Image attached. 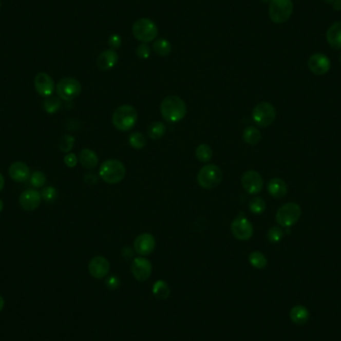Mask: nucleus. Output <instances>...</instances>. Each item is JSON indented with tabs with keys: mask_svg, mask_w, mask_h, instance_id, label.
<instances>
[{
	"mask_svg": "<svg viewBox=\"0 0 341 341\" xmlns=\"http://www.w3.org/2000/svg\"><path fill=\"white\" fill-rule=\"evenodd\" d=\"M162 117L168 123H178L187 115V105L178 96H168L161 103Z\"/></svg>",
	"mask_w": 341,
	"mask_h": 341,
	"instance_id": "f257e3e1",
	"label": "nucleus"
},
{
	"mask_svg": "<svg viewBox=\"0 0 341 341\" xmlns=\"http://www.w3.org/2000/svg\"><path fill=\"white\" fill-rule=\"evenodd\" d=\"M138 121L136 109L131 105H122L113 113L112 122L117 130L128 132L132 130Z\"/></svg>",
	"mask_w": 341,
	"mask_h": 341,
	"instance_id": "f03ea898",
	"label": "nucleus"
},
{
	"mask_svg": "<svg viewBox=\"0 0 341 341\" xmlns=\"http://www.w3.org/2000/svg\"><path fill=\"white\" fill-rule=\"evenodd\" d=\"M126 175V169L118 160H107L103 162L99 169V176L107 184L114 185L120 183Z\"/></svg>",
	"mask_w": 341,
	"mask_h": 341,
	"instance_id": "7ed1b4c3",
	"label": "nucleus"
},
{
	"mask_svg": "<svg viewBox=\"0 0 341 341\" xmlns=\"http://www.w3.org/2000/svg\"><path fill=\"white\" fill-rule=\"evenodd\" d=\"M197 181L202 188L207 190L216 188L222 183V170L218 166L213 164L205 165L199 172Z\"/></svg>",
	"mask_w": 341,
	"mask_h": 341,
	"instance_id": "20e7f679",
	"label": "nucleus"
},
{
	"mask_svg": "<svg viewBox=\"0 0 341 341\" xmlns=\"http://www.w3.org/2000/svg\"><path fill=\"white\" fill-rule=\"evenodd\" d=\"M293 11L291 0H271L269 7L270 18L273 23L281 24L290 19Z\"/></svg>",
	"mask_w": 341,
	"mask_h": 341,
	"instance_id": "39448f33",
	"label": "nucleus"
},
{
	"mask_svg": "<svg viewBox=\"0 0 341 341\" xmlns=\"http://www.w3.org/2000/svg\"><path fill=\"white\" fill-rule=\"evenodd\" d=\"M132 31L137 40L143 43H148L156 39L158 27L151 19L140 18L133 24Z\"/></svg>",
	"mask_w": 341,
	"mask_h": 341,
	"instance_id": "423d86ee",
	"label": "nucleus"
},
{
	"mask_svg": "<svg viewBox=\"0 0 341 341\" xmlns=\"http://www.w3.org/2000/svg\"><path fill=\"white\" fill-rule=\"evenodd\" d=\"M301 216V209L295 203H288L281 205L275 215V221L283 228H290L298 222Z\"/></svg>",
	"mask_w": 341,
	"mask_h": 341,
	"instance_id": "0eeeda50",
	"label": "nucleus"
},
{
	"mask_svg": "<svg viewBox=\"0 0 341 341\" xmlns=\"http://www.w3.org/2000/svg\"><path fill=\"white\" fill-rule=\"evenodd\" d=\"M81 90V83L77 79L71 77L62 78L56 85L57 95L64 101H71L75 99L80 95Z\"/></svg>",
	"mask_w": 341,
	"mask_h": 341,
	"instance_id": "6e6552de",
	"label": "nucleus"
},
{
	"mask_svg": "<svg viewBox=\"0 0 341 341\" xmlns=\"http://www.w3.org/2000/svg\"><path fill=\"white\" fill-rule=\"evenodd\" d=\"M275 117L276 111L271 103H259L253 110V119L256 125L262 128L271 126L274 122Z\"/></svg>",
	"mask_w": 341,
	"mask_h": 341,
	"instance_id": "1a4fd4ad",
	"label": "nucleus"
},
{
	"mask_svg": "<svg viewBox=\"0 0 341 341\" xmlns=\"http://www.w3.org/2000/svg\"><path fill=\"white\" fill-rule=\"evenodd\" d=\"M231 231L233 236L239 240H248L253 237L254 228L242 213L232 222Z\"/></svg>",
	"mask_w": 341,
	"mask_h": 341,
	"instance_id": "9d476101",
	"label": "nucleus"
},
{
	"mask_svg": "<svg viewBox=\"0 0 341 341\" xmlns=\"http://www.w3.org/2000/svg\"><path fill=\"white\" fill-rule=\"evenodd\" d=\"M241 186L250 195H256L263 188V179L256 170L245 172L241 178Z\"/></svg>",
	"mask_w": 341,
	"mask_h": 341,
	"instance_id": "9b49d317",
	"label": "nucleus"
},
{
	"mask_svg": "<svg viewBox=\"0 0 341 341\" xmlns=\"http://www.w3.org/2000/svg\"><path fill=\"white\" fill-rule=\"evenodd\" d=\"M153 271L151 261L145 257H136L131 264V272L133 276L139 281L147 280Z\"/></svg>",
	"mask_w": 341,
	"mask_h": 341,
	"instance_id": "f8f14e48",
	"label": "nucleus"
},
{
	"mask_svg": "<svg viewBox=\"0 0 341 341\" xmlns=\"http://www.w3.org/2000/svg\"><path fill=\"white\" fill-rule=\"evenodd\" d=\"M307 65H308L309 70L314 75H318V76L326 74L331 66L329 58L323 53H315V54L311 55L308 59Z\"/></svg>",
	"mask_w": 341,
	"mask_h": 341,
	"instance_id": "ddd939ff",
	"label": "nucleus"
},
{
	"mask_svg": "<svg viewBox=\"0 0 341 341\" xmlns=\"http://www.w3.org/2000/svg\"><path fill=\"white\" fill-rule=\"evenodd\" d=\"M41 194L35 188H27L23 193H21L19 197V205L26 211L32 212L35 211L41 204Z\"/></svg>",
	"mask_w": 341,
	"mask_h": 341,
	"instance_id": "4468645a",
	"label": "nucleus"
},
{
	"mask_svg": "<svg viewBox=\"0 0 341 341\" xmlns=\"http://www.w3.org/2000/svg\"><path fill=\"white\" fill-rule=\"evenodd\" d=\"M34 86L36 92L45 98L51 96L55 90V83L51 76L44 72H40L35 76Z\"/></svg>",
	"mask_w": 341,
	"mask_h": 341,
	"instance_id": "2eb2a0df",
	"label": "nucleus"
},
{
	"mask_svg": "<svg viewBox=\"0 0 341 341\" xmlns=\"http://www.w3.org/2000/svg\"><path fill=\"white\" fill-rule=\"evenodd\" d=\"M89 273L96 279H102L110 271V263L106 257L101 256L93 257L88 266Z\"/></svg>",
	"mask_w": 341,
	"mask_h": 341,
	"instance_id": "dca6fc26",
	"label": "nucleus"
},
{
	"mask_svg": "<svg viewBox=\"0 0 341 341\" xmlns=\"http://www.w3.org/2000/svg\"><path fill=\"white\" fill-rule=\"evenodd\" d=\"M156 247L155 238L149 233H144L138 236L134 240V251L141 256L151 255Z\"/></svg>",
	"mask_w": 341,
	"mask_h": 341,
	"instance_id": "f3484780",
	"label": "nucleus"
},
{
	"mask_svg": "<svg viewBox=\"0 0 341 341\" xmlns=\"http://www.w3.org/2000/svg\"><path fill=\"white\" fill-rule=\"evenodd\" d=\"M8 174L13 181L17 183H23L29 180L31 176V170L25 163L14 162L10 165L8 169Z\"/></svg>",
	"mask_w": 341,
	"mask_h": 341,
	"instance_id": "a211bd4d",
	"label": "nucleus"
},
{
	"mask_svg": "<svg viewBox=\"0 0 341 341\" xmlns=\"http://www.w3.org/2000/svg\"><path fill=\"white\" fill-rule=\"evenodd\" d=\"M119 61V56L115 50L110 49L102 52L97 58V66L98 68L103 71H108L110 69L114 68Z\"/></svg>",
	"mask_w": 341,
	"mask_h": 341,
	"instance_id": "6ab92c4d",
	"label": "nucleus"
},
{
	"mask_svg": "<svg viewBox=\"0 0 341 341\" xmlns=\"http://www.w3.org/2000/svg\"><path fill=\"white\" fill-rule=\"evenodd\" d=\"M326 40L334 49H341V21L333 23L326 32Z\"/></svg>",
	"mask_w": 341,
	"mask_h": 341,
	"instance_id": "aec40b11",
	"label": "nucleus"
},
{
	"mask_svg": "<svg viewBox=\"0 0 341 341\" xmlns=\"http://www.w3.org/2000/svg\"><path fill=\"white\" fill-rule=\"evenodd\" d=\"M268 191L273 198L281 199L288 193V186L283 180L279 178H273L269 182Z\"/></svg>",
	"mask_w": 341,
	"mask_h": 341,
	"instance_id": "412c9836",
	"label": "nucleus"
},
{
	"mask_svg": "<svg viewBox=\"0 0 341 341\" xmlns=\"http://www.w3.org/2000/svg\"><path fill=\"white\" fill-rule=\"evenodd\" d=\"M79 162L83 168L91 170L98 166L99 159L94 151L90 149H83L79 154Z\"/></svg>",
	"mask_w": 341,
	"mask_h": 341,
	"instance_id": "4be33fe9",
	"label": "nucleus"
},
{
	"mask_svg": "<svg viewBox=\"0 0 341 341\" xmlns=\"http://www.w3.org/2000/svg\"><path fill=\"white\" fill-rule=\"evenodd\" d=\"M309 311L307 307L304 306H296L292 307L290 310V317L293 324L302 325L307 324L309 319Z\"/></svg>",
	"mask_w": 341,
	"mask_h": 341,
	"instance_id": "5701e85b",
	"label": "nucleus"
},
{
	"mask_svg": "<svg viewBox=\"0 0 341 341\" xmlns=\"http://www.w3.org/2000/svg\"><path fill=\"white\" fill-rule=\"evenodd\" d=\"M242 139L243 141L249 144V145H256L260 139H261V133L259 132V130L254 127V126H250V127H247L244 130H243V133H242Z\"/></svg>",
	"mask_w": 341,
	"mask_h": 341,
	"instance_id": "b1692460",
	"label": "nucleus"
},
{
	"mask_svg": "<svg viewBox=\"0 0 341 341\" xmlns=\"http://www.w3.org/2000/svg\"><path fill=\"white\" fill-rule=\"evenodd\" d=\"M153 50L158 56H168L172 51V45L167 39H157L153 43Z\"/></svg>",
	"mask_w": 341,
	"mask_h": 341,
	"instance_id": "393cba45",
	"label": "nucleus"
},
{
	"mask_svg": "<svg viewBox=\"0 0 341 341\" xmlns=\"http://www.w3.org/2000/svg\"><path fill=\"white\" fill-rule=\"evenodd\" d=\"M166 133V126L164 123L157 121L151 123V125L148 128V134L149 137L153 140H160Z\"/></svg>",
	"mask_w": 341,
	"mask_h": 341,
	"instance_id": "a878e982",
	"label": "nucleus"
},
{
	"mask_svg": "<svg viewBox=\"0 0 341 341\" xmlns=\"http://www.w3.org/2000/svg\"><path fill=\"white\" fill-rule=\"evenodd\" d=\"M170 288L164 280H158L154 283V295L159 299H166L170 295Z\"/></svg>",
	"mask_w": 341,
	"mask_h": 341,
	"instance_id": "bb28decb",
	"label": "nucleus"
},
{
	"mask_svg": "<svg viewBox=\"0 0 341 341\" xmlns=\"http://www.w3.org/2000/svg\"><path fill=\"white\" fill-rule=\"evenodd\" d=\"M250 263L258 270H262L268 266V259L260 252H253L249 256Z\"/></svg>",
	"mask_w": 341,
	"mask_h": 341,
	"instance_id": "cd10ccee",
	"label": "nucleus"
},
{
	"mask_svg": "<svg viewBox=\"0 0 341 341\" xmlns=\"http://www.w3.org/2000/svg\"><path fill=\"white\" fill-rule=\"evenodd\" d=\"M196 157L200 162L207 163L213 157V150L209 145L201 144L196 149Z\"/></svg>",
	"mask_w": 341,
	"mask_h": 341,
	"instance_id": "c85d7f7f",
	"label": "nucleus"
},
{
	"mask_svg": "<svg viewBox=\"0 0 341 341\" xmlns=\"http://www.w3.org/2000/svg\"><path fill=\"white\" fill-rule=\"evenodd\" d=\"M61 107V100L58 97L55 96H49L46 97L43 102V108L48 114H54L56 113Z\"/></svg>",
	"mask_w": 341,
	"mask_h": 341,
	"instance_id": "c756f323",
	"label": "nucleus"
},
{
	"mask_svg": "<svg viewBox=\"0 0 341 341\" xmlns=\"http://www.w3.org/2000/svg\"><path fill=\"white\" fill-rule=\"evenodd\" d=\"M129 144L131 147L137 150H141L146 147L147 145V139L144 134L140 132H134L129 137Z\"/></svg>",
	"mask_w": 341,
	"mask_h": 341,
	"instance_id": "7c9ffc66",
	"label": "nucleus"
},
{
	"mask_svg": "<svg viewBox=\"0 0 341 341\" xmlns=\"http://www.w3.org/2000/svg\"><path fill=\"white\" fill-rule=\"evenodd\" d=\"M249 207L252 211V213L256 214V215H260L266 211L267 207V204L264 202L263 199L258 198V197H255L250 201L249 204Z\"/></svg>",
	"mask_w": 341,
	"mask_h": 341,
	"instance_id": "2f4dec72",
	"label": "nucleus"
},
{
	"mask_svg": "<svg viewBox=\"0 0 341 341\" xmlns=\"http://www.w3.org/2000/svg\"><path fill=\"white\" fill-rule=\"evenodd\" d=\"M29 180H30V184L34 188H42L46 184V176H45L44 173H42L40 170H35V172H33L31 174Z\"/></svg>",
	"mask_w": 341,
	"mask_h": 341,
	"instance_id": "473e14b6",
	"label": "nucleus"
},
{
	"mask_svg": "<svg viewBox=\"0 0 341 341\" xmlns=\"http://www.w3.org/2000/svg\"><path fill=\"white\" fill-rule=\"evenodd\" d=\"M74 143H75V138L69 134H66L59 141V149L63 153H69L72 150Z\"/></svg>",
	"mask_w": 341,
	"mask_h": 341,
	"instance_id": "72a5a7b5",
	"label": "nucleus"
},
{
	"mask_svg": "<svg viewBox=\"0 0 341 341\" xmlns=\"http://www.w3.org/2000/svg\"><path fill=\"white\" fill-rule=\"evenodd\" d=\"M283 237V232L279 226H273L268 232V239L272 243H277Z\"/></svg>",
	"mask_w": 341,
	"mask_h": 341,
	"instance_id": "f704fd0d",
	"label": "nucleus"
},
{
	"mask_svg": "<svg viewBox=\"0 0 341 341\" xmlns=\"http://www.w3.org/2000/svg\"><path fill=\"white\" fill-rule=\"evenodd\" d=\"M40 194H41V198L46 203H52L57 198V191H56V188H53L51 186L43 188Z\"/></svg>",
	"mask_w": 341,
	"mask_h": 341,
	"instance_id": "c9c22d12",
	"label": "nucleus"
},
{
	"mask_svg": "<svg viewBox=\"0 0 341 341\" xmlns=\"http://www.w3.org/2000/svg\"><path fill=\"white\" fill-rule=\"evenodd\" d=\"M136 55L141 59H147L151 55V49L147 43L140 44L136 49Z\"/></svg>",
	"mask_w": 341,
	"mask_h": 341,
	"instance_id": "e433bc0d",
	"label": "nucleus"
},
{
	"mask_svg": "<svg viewBox=\"0 0 341 341\" xmlns=\"http://www.w3.org/2000/svg\"><path fill=\"white\" fill-rule=\"evenodd\" d=\"M108 44H109V46H110L113 50L118 49V48L121 47V45H122V37H121L119 34L111 35L110 38H109Z\"/></svg>",
	"mask_w": 341,
	"mask_h": 341,
	"instance_id": "4c0bfd02",
	"label": "nucleus"
},
{
	"mask_svg": "<svg viewBox=\"0 0 341 341\" xmlns=\"http://www.w3.org/2000/svg\"><path fill=\"white\" fill-rule=\"evenodd\" d=\"M64 163L69 168H74L78 163V158L75 154L68 153L64 157Z\"/></svg>",
	"mask_w": 341,
	"mask_h": 341,
	"instance_id": "58836bf2",
	"label": "nucleus"
},
{
	"mask_svg": "<svg viewBox=\"0 0 341 341\" xmlns=\"http://www.w3.org/2000/svg\"><path fill=\"white\" fill-rule=\"evenodd\" d=\"M106 286L110 290H117L120 286V279L117 276H110L106 279Z\"/></svg>",
	"mask_w": 341,
	"mask_h": 341,
	"instance_id": "ea45409f",
	"label": "nucleus"
},
{
	"mask_svg": "<svg viewBox=\"0 0 341 341\" xmlns=\"http://www.w3.org/2000/svg\"><path fill=\"white\" fill-rule=\"evenodd\" d=\"M98 176L93 172L87 173L84 176V182L88 185H95L98 182Z\"/></svg>",
	"mask_w": 341,
	"mask_h": 341,
	"instance_id": "a19ab883",
	"label": "nucleus"
},
{
	"mask_svg": "<svg viewBox=\"0 0 341 341\" xmlns=\"http://www.w3.org/2000/svg\"><path fill=\"white\" fill-rule=\"evenodd\" d=\"M121 255L126 259H130L131 257L134 256V251L130 247H125L121 250Z\"/></svg>",
	"mask_w": 341,
	"mask_h": 341,
	"instance_id": "79ce46f5",
	"label": "nucleus"
},
{
	"mask_svg": "<svg viewBox=\"0 0 341 341\" xmlns=\"http://www.w3.org/2000/svg\"><path fill=\"white\" fill-rule=\"evenodd\" d=\"M332 4H333V9H335V10H337V11H340L341 0H334Z\"/></svg>",
	"mask_w": 341,
	"mask_h": 341,
	"instance_id": "37998d69",
	"label": "nucleus"
},
{
	"mask_svg": "<svg viewBox=\"0 0 341 341\" xmlns=\"http://www.w3.org/2000/svg\"><path fill=\"white\" fill-rule=\"evenodd\" d=\"M4 185H5V180H4L3 175L0 173V192L4 188Z\"/></svg>",
	"mask_w": 341,
	"mask_h": 341,
	"instance_id": "c03bdc74",
	"label": "nucleus"
},
{
	"mask_svg": "<svg viewBox=\"0 0 341 341\" xmlns=\"http://www.w3.org/2000/svg\"><path fill=\"white\" fill-rule=\"evenodd\" d=\"M4 305H5V302H4V298H3V297L0 295V311L3 309Z\"/></svg>",
	"mask_w": 341,
	"mask_h": 341,
	"instance_id": "a18cd8bd",
	"label": "nucleus"
},
{
	"mask_svg": "<svg viewBox=\"0 0 341 341\" xmlns=\"http://www.w3.org/2000/svg\"><path fill=\"white\" fill-rule=\"evenodd\" d=\"M3 211V202H2V200L0 199V213Z\"/></svg>",
	"mask_w": 341,
	"mask_h": 341,
	"instance_id": "49530a36",
	"label": "nucleus"
},
{
	"mask_svg": "<svg viewBox=\"0 0 341 341\" xmlns=\"http://www.w3.org/2000/svg\"><path fill=\"white\" fill-rule=\"evenodd\" d=\"M323 1L325 2V3H327V4H331V3H333L334 0H323Z\"/></svg>",
	"mask_w": 341,
	"mask_h": 341,
	"instance_id": "de8ad7c7",
	"label": "nucleus"
},
{
	"mask_svg": "<svg viewBox=\"0 0 341 341\" xmlns=\"http://www.w3.org/2000/svg\"><path fill=\"white\" fill-rule=\"evenodd\" d=\"M261 1H263V2H268V1H270V2H271V0H261Z\"/></svg>",
	"mask_w": 341,
	"mask_h": 341,
	"instance_id": "09e8293b",
	"label": "nucleus"
},
{
	"mask_svg": "<svg viewBox=\"0 0 341 341\" xmlns=\"http://www.w3.org/2000/svg\"><path fill=\"white\" fill-rule=\"evenodd\" d=\"M0 7H1V1H0Z\"/></svg>",
	"mask_w": 341,
	"mask_h": 341,
	"instance_id": "8fccbe9b",
	"label": "nucleus"
},
{
	"mask_svg": "<svg viewBox=\"0 0 341 341\" xmlns=\"http://www.w3.org/2000/svg\"><path fill=\"white\" fill-rule=\"evenodd\" d=\"M340 64H341V55H340Z\"/></svg>",
	"mask_w": 341,
	"mask_h": 341,
	"instance_id": "3c124183",
	"label": "nucleus"
}]
</instances>
